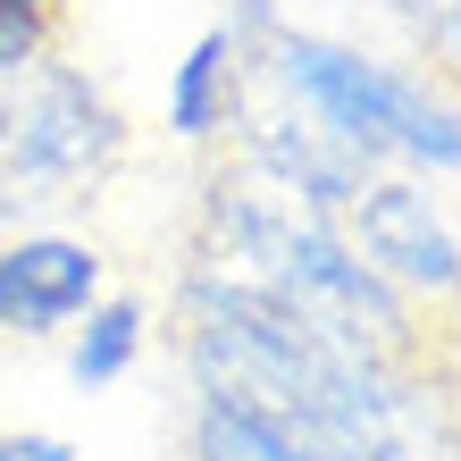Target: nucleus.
<instances>
[{"label": "nucleus", "instance_id": "3", "mask_svg": "<svg viewBox=\"0 0 461 461\" xmlns=\"http://www.w3.org/2000/svg\"><path fill=\"white\" fill-rule=\"evenodd\" d=\"M352 252L386 277L402 303H461V235L445 227V210L411 176H369L352 194Z\"/></svg>", "mask_w": 461, "mask_h": 461}, {"label": "nucleus", "instance_id": "2", "mask_svg": "<svg viewBox=\"0 0 461 461\" xmlns=\"http://www.w3.org/2000/svg\"><path fill=\"white\" fill-rule=\"evenodd\" d=\"M126 159V118L76 59L50 50L17 85H0V227H34L93 202Z\"/></svg>", "mask_w": 461, "mask_h": 461}, {"label": "nucleus", "instance_id": "6", "mask_svg": "<svg viewBox=\"0 0 461 461\" xmlns=\"http://www.w3.org/2000/svg\"><path fill=\"white\" fill-rule=\"evenodd\" d=\"M143 328L151 311L134 303V294H110V303H93L85 319H76V344H68V377L76 386H118V377L134 369V352H143Z\"/></svg>", "mask_w": 461, "mask_h": 461}, {"label": "nucleus", "instance_id": "9", "mask_svg": "<svg viewBox=\"0 0 461 461\" xmlns=\"http://www.w3.org/2000/svg\"><path fill=\"white\" fill-rule=\"evenodd\" d=\"M0 461H76V445L42 437V428H9V437H0Z\"/></svg>", "mask_w": 461, "mask_h": 461}, {"label": "nucleus", "instance_id": "1", "mask_svg": "<svg viewBox=\"0 0 461 461\" xmlns=\"http://www.w3.org/2000/svg\"><path fill=\"white\" fill-rule=\"evenodd\" d=\"M243 68L294 118H311L328 143H344L361 168L386 176V159H411L428 176H461V101L437 85V68H394L386 50L294 25V17L268 25L243 50Z\"/></svg>", "mask_w": 461, "mask_h": 461}, {"label": "nucleus", "instance_id": "4", "mask_svg": "<svg viewBox=\"0 0 461 461\" xmlns=\"http://www.w3.org/2000/svg\"><path fill=\"white\" fill-rule=\"evenodd\" d=\"M101 303V252L85 235L25 227L0 243V336H59Z\"/></svg>", "mask_w": 461, "mask_h": 461}, {"label": "nucleus", "instance_id": "8", "mask_svg": "<svg viewBox=\"0 0 461 461\" xmlns=\"http://www.w3.org/2000/svg\"><path fill=\"white\" fill-rule=\"evenodd\" d=\"M428 68L461 76V0H437V25H428Z\"/></svg>", "mask_w": 461, "mask_h": 461}, {"label": "nucleus", "instance_id": "7", "mask_svg": "<svg viewBox=\"0 0 461 461\" xmlns=\"http://www.w3.org/2000/svg\"><path fill=\"white\" fill-rule=\"evenodd\" d=\"M59 50V0H0V85Z\"/></svg>", "mask_w": 461, "mask_h": 461}, {"label": "nucleus", "instance_id": "5", "mask_svg": "<svg viewBox=\"0 0 461 461\" xmlns=\"http://www.w3.org/2000/svg\"><path fill=\"white\" fill-rule=\"evenodd\" d=\"M235 110H243V42L227 25H210L168 76V134L176 143H219Z\"/></svg>", "mask_w": 461, "mask_h": 461}]
</instances>
